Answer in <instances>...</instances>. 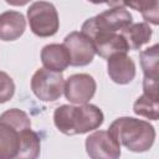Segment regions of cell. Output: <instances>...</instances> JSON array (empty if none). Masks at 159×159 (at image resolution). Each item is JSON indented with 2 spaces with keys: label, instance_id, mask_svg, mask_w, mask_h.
I'll list each match as a JSON object with an SVG mask.
<instances>
[{
  "label": "cell",
  "instance_id": "obj_8",
  "mask_svg": "<svg viewBox=\"0 0 159 159\" xmlns=\"http://www.w3.org/2000/svg\"><path fill=\"white\" fill-rule=\"evenodd\" d=\"M63 45L66 46L70 53L71 66L75 67L87 66L93 61V57L96 55L93 42L83 32L81 31L70 32L65 37Z\"/></svg>",
  "mask_w": 159,
  "mask_h": 159
},
{
  "label": "cell",
  "instance_id": "obj_19",
  "mask_svg": "<svg viewBox=\"0 0 159 159\" xmlns=\"http://www.w3.org/2000/svg\"><path fill=\"white\" fill-rule=\"evenodd\" d=\"M15 93V83L12 78L6 73L0 71V104L10 101Z\"/></svg>",
  "mask_w": 159,
  "mask_h": 159
},
{
  "label": "cell",
  "instance_id": "obj_22",
  "mask_svg": "<svg viewBox=\"0 0 159 159\" xmlns=\"http://www.w3.org/2000/svg\"><path fill=\"white\" fill-rule=\"evenodd\" d=\"M87 1H89V2H92V4H107L108 2V0H87Z\"/></svg>",
  "mask_w": 159,
  "mask_h": 159
},
{
  "label": "cell",
  "instance_id": "obj_17",
  "mask_svg": "<svg viewBox=\"0 0 159 159\" xmlns=\"http://www.w3.org/2000/svg\"><path fill=\"white\" fill-rule=\"evenodd\" d=\"M122 5L139 11L147 22L159 24V0H122Z\"/></svg>",
  "mask_w": 159,
  "mask_h": 159
},
{
  "label": "cell",
  "instance_id": "obj_9",
  "mask_svg": "<svg viewBox=\"0 0 159 159\" xmlns=\"http://www.w3.org/2000/svg\"><path fill=\"white\" fill-rule=\"evenodd\" d=\"M96 81L88 73H76L67 78L63 87L66 99L73 104L88 103L96 93Z\"/></svg>",
  "mask_w": 159,
  "mask_h": 159
},
{
  "label": "cell",
  "instance_id": "obj_16",
  "mask_svg": "<svg viewBox=\"0 0 159 159\" xmlns=\"http://www.w3.org/2000/svg\"><path fill=\"white\" fill-rule=\"evenodd\" d=\"M40 138L31 127L25 128L20 132V150L17 158L24 159H35L40 155Z\"/></svg>",
  "mask_w": 159,
  "mask_h": 159
},
{
  "label": "cell",
  "instance_id": "obj_2",
  "mask_svg": "<svg viewBox=\"0 0 159 159\" xmlns=\"http://www.w3.org/2000/svg\"><path fill=\"white\" fill-rule=\"evenodd\" d=\"M108 132L128 150L143 153L149 150L155 140L154 127L134 117H119L112 122Z\"/></svg>",
  "mask_w": 159,
  "mask_h": 159
},
{
  "label": "cell",
  "instance_id": "obj_5",
  "mask_svg": "<svg viewBox=\"0 0 159 159\" xmlns=\"http://www.w3.org/2000/svg\"><path fill=\"white\" fill-rule=\"evenodd\" d=\"M133 22V17L124 6H113L88 20L81 27V32L89 34L93 31L122 32Z\"/></svg>",
  "mask_w": 159,
  "mask_h": 159
},
{
  "label": "cell",
  "instance_id": "obj_6",
  "mask_svg": "<svg viewBox=\"0 0 159 159\" xmlns=\"http://www.w3.org/2000/svg\"><path fill=\"white\" fill-rule=\"evenodd\" d=\"M65 78L61 72L39 68L31 78L32 93L43 102H53L63 93Z\"/></svg>",
  "mask_w": 159,
  "mask_h": 159
},
{
  "label": "cell",
  "instance_id": "obj_14",
  "mask_svg": "<svg viewBox=\"0 0 159 159\" xmlns=\"http://www.w3.org/2000/svg\"><path fill=\"white\" fill-rule=\"evenodd\" d=\"M120 34L125 39L129 50H139L143 45L150 41L153 31L148 22H137L130 24Z\"/></svg>",
  "mask_w": 159,
  "mask_h": 159
},
{
  "label": "cell",
  "instance_id": "obj_1",
  "mask_svg": "<svg viewBox=\"0 0 159 159\" xmlns=\"http://www.w3.org/2000/svg\"><path fill=\"white\" fill-rule=\"evenodd\" d=\"M104 120L103 112L94 104H62L53 112L56 128L66 135L84 134L98 129Z\"/></svg>",
  "mask_w": 159,
  "mask_h": 159
},
{
  "label": "cell",
  "instance_id": "obj_12",
  "mask_svg": "<svg viewBox=\"0 0 159 159\" xmlns=\"http://www.w3.org/2000/svg\"><path fill=\"white\" fill-rule=\"evenodd\" d=\"M41 62L47 70L63 72L71 65V58L63 43H50L41 50Z\"/></svg>",
  "mask_w": 159,
  "mask_h": 159
},
{
  "label": "cell",
  "instance_id": "obj_10",
  "mask_svg": "<svg viewBox=\"0 0 159 159\" xmlns=\"http://www.w3.org/2000/svg\"><path fill=\"white\" fill-rule=\"evenodd\" d=\"M93 42L96 53L103 58H108L114 53L128 52L129 47L120 32H107V31H93L84 34Z\"/></svg>",
  "mask_w": 159,
  "mask_h": 159
},
{
  "label": "cell",
  "instance_id": "obj_11",
  "mask_svg": "<svg viewBox=\"0 0 159 159\" xmlns=\"http://www.w3.org/2000/svg\"><path fill=\"white\" fill-rule=\"evenodd\" d=\"M107 73L118 84H128L135 77V63L125 53H114L107 58Z\"/></svg>",
  "mask_w": 159,
  "mask_h": 159
},
{
  "label": "cell",
  "instance_id": "obj_15",
  "mask_svg": "<svg viewBox=\"0 0 159 159\" xmlns=\"http://www.w3.org/2000/svg\"><path fill=\"white\" fill-rule=\"evenodd\" d=\"M133 112L137 116L144 117L147 119L158 120L159 117V94H152L143 92L140 97L133 104Z\"/></svg>",
  "mask_w": 159,
  "mask_h": 159
},
{
  "label": "cell",
  "instance_id": "obj_13",
  "mask_svg": "<svg viewBox=\"0 0 159 159\" xmlns=\"http://www.w3.org/2000/svg\"><path fill=\"white\" fill-rule=\"evenodd\" d=\"M26 29L25 16L19 11H5L0 14V40L2 41H15Z\"/></svg>",
  "mask_w": 159,
  "mask_h": 159
},
{
  "label": "cell",
  "instance_id": "obj_4",
  "mask_svg": "<svg viewBox=\"0 0 159 159\" xmlns=\"http://www.w3.org/2000/svg\"><path fill=\"white\" fill-rule=\"evenodd\" d=\"M30 30L39 37L53 36L60 27L58 14L53 4L48 1H35L27 9Z\"/></svg>",
  "mask_w": 159,
  "mask_h": 159
},
{
  "label": "cell",
  "instance_id": "obj_20",
  "mask_svg": "<svg viewBox=\"0 0 159 159\" xmlns=\"http://www.w3.org/2000/svg\"><path fill=\"white\" fill-rule=\"evenodd\" d=\"M5 1L11 6H24L27 2H30L31 0H5Z\"/></svg>",
  "mask_w": 159,
  "mask_h": 159
},
{
  "label": "cell",
  "instance_id": "obj_7",
  "mask_svg": "<svg viewBox=\"0 0 159 159\" xmlns=\"http://www.w3.org/2000/svg\"><path fill=\"white\" fill-rule=\"evenodd\" d=\"M86 152L92 159H117L120 144L108 130H96L86 138Z\"/></svg>",
  "mask_w": 159,
  "mask_h": 159
},
{
  "label": "cell",
  "instance_id": "obj_18",
  "mask_svg": "<svg viewBox=\"0 0 159 159\" xmlns=\"http://www.w3.org/2000/svg\"><path fill=\"white\" fill-rule=\"evenodd\" d=\"M158 43L153 45L152 47H148L143 50L139 53V60H140V66L144 73V77L147 78H153L158 80Z\"/></svg>",
  "mask_w": 159,
  "mask_h": 159
},
{
  "label": "cell",
  "instance_id": "obj_21",
  "mask_svg": "<svg viewBox=\"0 0 159 159\" xmlns=\"http://www.w3.org/2000/svg\"><path fill=\"white\" fill-rule=\"evenodd\" d=\"M111 7H113V6H123L122 5V0H108V2H107Z\"/></svg>",
  "mask_w": 159,
  "mask_h": 159
},
{
  "label": "cell",
  "instance_id": "obj_3",
  "mask_svg": "<svg viewBox=\"0 0 159 159\" xmlns=\"http://www.w3.org/2000/svg\"><path fill=\"white\" fill-rule=\"evenodd\" d=\"M30 127L31 120L21 109L11 108L0 116V159L17 158L20 132Z\"/></svg>",
  "mask_w": 159,
  "mask_h": 159
}]
</instances>
